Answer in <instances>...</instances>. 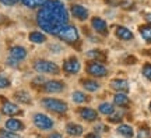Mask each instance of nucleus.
<instances>
[{"instance_id": "13", "label": "nucleus", "mask_w": 151, "mask_h": 138, "mask_svg": "<svg viewBox=\"0 0 151 138\" xmlns=\"http://www.w3.org/2000/svg\"><path fill=\"white\" fill-rule=\"evenodd\" d=\"M111 87L118 92H127L129 91V82L126 80H112L111 81Z\"/></svg>"}, {"instance_id": "20", "label": "nucleus", "mask_w": 151, "mask_h": 138, "mask_svg": "<svg viewBox=\"0 0 151 138\" xmlns=\"http://www.w3.org/2000/svg\"><path fill=\"white\" fill-rule=\"evenodd\" d=\"M28 38H29V41H31V42H34V43H43L45 41H46L45 34H42V32H38V31L31 32Z\"/></svg>"}, {"instance_id": "23", "label": "nucleus", "mask_w": 151, "mask_h": 138, "mask_svg": "<svg viewBox=\"0 0 151 138\" xmlns=\"http://www.w3.org/2000/svg\"><path fill=\"white\" fill-rule=\"evenodd\" d=\"M14 96H16L17 101L21 102V103H31V96L25 91H18V92L14 94Z\"/></svg>"}, {"instance_id": "12", "label": "nucleus", "mask_w": 151, "mask_h": 138, "mask_svg": "<svg viewBox=\"0 0 151 138\" xmlns=\"http://www.w3.org/2000/svg\"><path fill=\"white\" fill-rule=\"evenodd\" d=\"M80 116L81 119H84L87 122H94V120H97V112L94 109H90V107H81Z\"/></svg>"}, {"instance_id": "29", "label": "nucleus", "mask_w": 151, "mask_h": 138, "mask_svg": "<svg viewBox=\"0 0 151 138\" xmlns=\"http://www.w3.org/2000/svg\"><path fill=\"white\" fill-rule=\"evenodd\" d=\"M143 74L146 78L151 80V64H146L144 67H143Z\"/></svg>"}, {"instance_id": "3", "label": "nucleus", "mask_w": 151, "mask_h": 138, "mask_svg": "<svg viewBox=\"0 0 151 138\" xmlns=\"http://www.w3.org/2000/svg\"><path fill=\"white\" fill-rule=\"evenodd\" d=\"M34 69L42 74H58L59 73V67L49 60H37L34 63Z\"/></svg>"}, {"instance_id": "36", "label": "nucleus", "mask_w": 151, "mask_h": 138, "mask_svg": "<svg viewBox=\"0 0 151 138\" xmlns=\"http://www.w3.org/2000/svg\"><path fill=\"white\" fill-rule=\"evenodd\" d=\"M146 20L148 22H150V25H151V13H148V14H146Z\"/></svg>"}, {"instance_id": "33", "label": "nucleus", "mask_w": 151, "mask_h": 138, "mask_svg": "<svg viewBox=\"0 0 151 138\" xmlns=\"http://www.w3.org/2000/svg\"><path fill=\"white\" fill-rule=\"evenodd\" d=\"M7 63L10 64V66H14V67H16L17 66V63H18V61H17V60H14V59H9V60H7Z\"/></svg>"}, {"instance_id": "34", "label": "nucleus", "mask_w": 151, "mask_h": 138, "mask_svg": "<svg viewBox=\"0 0 151 138\" xmlns=\"http://www.w3.org/2000/svg\"><path fill=\"white\" fill-rule=\"evenodd\" d=\"M86 138H101V137H99L97 133H91V134H87Z\"/></svg>"}, {"instance_id": "24", "label": "nucleus", "mask_w": 151, "mask_h": 138, "mask_svg": "<svg viewBox=\"0 0 151 138\" xmlns=\"http://www.w3.org/2000/svg\"><path fill=\"white\" fill-rule=\"evenodd\" d=\"M49 0H21V3L24 6H27L29 9H34V7H42L45 3H48Z\"/></svg>"}, {"instance_id": "31", "label": "nucleus", "mask_w": 151, "mask_h": 138, "mask_svg": "<svg viewBox=\"0 0 151 138\" xmlns=\"http://www.w3.org/2000/svg\"><path fill=\"white\" fill-rule=\"evenodd\" d=\"M148 137H150V134H148L147 130H140L139 131V138H148Z\"/></svg>"}, {"instance_id": "4", "label": "nucleus", "mask_w": 151, "mask_h": 138, "mask_svg": "<svg viewBox=\"0 0 151 138\" xmlns=\"http://www.w3.org/2000/svg\"><path fill=\"white\" fill-rule=\"evenodd\" d=\"M42 105L48 110L56 112V113H66L67 112V103L59 99H53V98H46L42 101Z\"/></svg>"}, {"instance_id": "11", "label": "nucleus", "mask_w": 151, "mask_h": 138, "mask_svg": "<svg viewBox=\"0 0 151 138\" xmlns=\"http://www.w3.org/2000/svg\"><path fill=\"white\" fill-rule=\"evenodd\" d=\"M1 112H3V114H7V116H14V114L20 113V109L13 102H4L1 106Z\"/></svg>"}, {"instance_id": "38", "label": "nucleus", "mask_w": 151, "mask_h": 138, "mask_svg": "<svg viewBox=\"0 0 151 138\" xmlns=\"http://www.w3.org/2000/svg\"><path fill=\"white\" fill-rule=\"evenodd\" d=\"M1 138H3V137H1Z\"/></svg>"}, {"instance_id": "16", "label": "nucleus", "mask_w": 151, "mask_h": 138, "mask_svg": "<svg viewBox=\"0 0 151 138\" xmlns=\"http://www.w3.org/2000/svg\"><path fill=\"white\" fill-rule=\"evenodd\" d=\"M91 24H92V28L97 32H99V34H106V22L104 21L102 18L95 17V18H92Z\"/></svg>"}, {"instance_id": "5", "label": "nucleus", "mask_w": 151, "mask_h": 138, "mask_svg": "<svg viewBox=\"0 0 151 138\" xmlns=\"http://www.w3.org/2000/svg\"><path fill=\"white\" fill-rule=\"evenodd\" d=\"M34 124H35L39 130H50V128L53 127L52 119L48 117L46 114H42V113H37V114L34 116Z\"/></svg>"}, {"instance_id": "17", "label": "nucleus", "mask_w": 151, "mask_h": 138, "mask_svg": "<svg viewBox=\"0 0 151 138\" xmlns=\"http://www.w3.org/2000/svg\"><path fill=\"white\" fill-rule=\"evenodd\" d=\"M116 36L122 41H130V39H133V34L126 27H118L116 28Z\"/></svg>"}, {"instance_id": "35", "label": "nucleus", "mask_w": 151, "mask_h": 138, "mask_svg": "<svg viewBox=\"0 0 151 138\" xmlns=\"http://www.w3.org/2000/svg\"><path fill=\"white\" fill-rule=\"evenodd\" d=\"M49 138H62V135H60L59 133H53V134L49 135Z\"/></svg>"}, {"instance_id": "1", "label": "nucleus", "mask_w": 151, "mask_h": 138, "mask_svg": "<svg viewBox=\"0 0 151 138\" xmlns=\"http://www.w3.org/2000/svg\"><path fill=\"white\" fill-rule=\"evenodd\" d=\"M37 22L45 32L58 35V32L69 22V14L65 4L59 0H49L38 11Z\"/></svg>"}, {"instance_id": "25", "label": "nucleus", "mask_w": 151, "mask_h": 138, "mask_svg": "<svg viewBox=\"0 0 151 138\" xmlns=\"http://www.w3.org/2000/svg\"><path fill=\"white\" fill-rule=\"evenodd\" d=\"M83 87H84L87 91H90V92H95V91L99 88V84H98L97 81L86 80V81H83Z\"/></svg>"}, {"instance_id": "37", "label": "nucleus", "mask_w": 151, "mask_h": 138, "mask_svg": "<svg viewBox=\"0 0 151 138\" xmlns=\"http://www.w3.org/2000/svg\"><path fill=\"white\" fill-rule=\"evenodd\" d=\"M150 109H151V103H150Z\"/></svg>"}, {"instance_id": "26", "label": "nucleus", "mask_w": 151, "mask_h": 138, "mask_svg": "<svg viewBox=\"0 0 151 138\" xmlns=\"http://www.w3.org/2000/svg\"><path fill=\"white\" fill-rule=\"evenodd\" d=\"M71 98H73V101L77 102V103H83V102H86V99H87L86 94H84V92H80V91H76V92H73Z\"/></svg>"}, {"instance_id": "27", "label": "nucleus", "mask_w": 151, "mask_h": 138, "mask_svg": "<svg viewBox=\"0 0 151 138\" xmlns=\"http://www.w3.org/2000/svg\"><path fill=\"white\" fill-rule=\"evenodd\" d=\"M88 57L97 59V61L98 60L104 61V60H105V54H104L101 50H90V52H88Z\"/></svg>"}, {"instance_id": "9", "label": "nucleus", "mask_w": 151, "mask_h": 138, "mask_svg": "<svg viewBox=\"0 0 151 138\" xmlns=\"http://www.w3.org/2000/svg\"><path fill=\"white\" fill-rule=\"evenodd\" d=\"M10 57L17 60V61H21V60L27 57V50L22 46H13L10 49Z\"/></svg>"}, {"instance_id": "8", "label": "nucleus", "mask_w": 151, "mask_h": 138, "mask_svg": "<svg viewBox=\"0 0 151 138\" xmlns=\"http://www.w3.org/2000/svg\"><path fill=\"white\" fill-rule=\"evenodd\" d=\"M63 70H65L67 74H76V73H78V70H80L78 60L76 57H71L69 60H66L65 64H63Z\"/></svg>"}, {"instance_id": "14", "label": "nucleus", "mask_w": 151, "mask_h": 138, "mask_svg": "<svg viewBox=\"0 0 151 138\" xmlns=\"http://www.w3.org/2000/svg\"><path fill=\"white\" fill-rule=\"evenodd\" d=\"M6 127L9 131H21L22 128H24V124H22L20 120H17V119H9L7 122H6Z\"/></svg>"}, {"instance_id": "7", "label": "nucleus", "mask_w": 151, "mask_h": 138, "mask_svg": "<svg viewBox=\"0 0 151 138\" xmlns=\"http://www.w3.org/2000/svg\"><path fill=\"white\" fill-rule=\"evenodd\" d=\"M65 88V84L62 81H46L43 84V89L46 92H50V94H58V92H62Z\"/></svg>"}, {"instance_id": "22", "label": "nucleus", "mask_w": 151, "mask_h": 138, "mask_svg": "<svg viewBox=\"0 0 151 138\" xmlns=\"http://www.w3.org/2000/svg\"><path fill=\"white\" fill-rule=\"evenodd\" d=\"M99 112L105 114V116H111L113 114V112H115V107H113L112 103H108V102H104L99 105Z\"/></svg>"}, {"instance_id": "30", "label": "nucleus", "mask_w": 151, "mask_h": 138, "mask_svg": "<svg viewBox=\"0 0 151 138\" xmlns=\"http://www.w3.org/2000/svg\"><path fill=\"white\" fill-rule=\"evenodd\" d=\"M9 85H10V81L7 80L6 77L0 75V88H7Z\"/></svg>"}, {"instance_id": "28", "label": "nucleus", "mask_w": 151, "mask_h": 138, "mask_svg": "<svg viewBox=\"0 0 151 138\" xmlns=\"http://www.w3.org/2000/svg\"><path fill=\"white\" fill-rule=\"evenodd\" d=\"M0 134L3 135V138H20V135L18 134H16L14 131H0Z\"/></svg>"}, {"instance_id": "6", "label": "nucleus", "mask_w": 151, "mask_h": 138, "mask_svg": "<svg viewBox=\"0 0 151 138\" xmlns=\"http://www.w3.org/2000/svg\"><path fill=\"white\" fill-rule=\"evenodd\" d=\"M87 71L91 75H94V77H105V75L108 74L106 67H105L104 64H101L99 61H92V63H90L88 67H87Z\"/></svg>"}, {"instance_id": "18", "label": "nucleus", "mask_w": 151, "mask_h": 138, "mask_svg": "<svg viewBox=\"0 0 151 138\" xmlns=\"http://www.w3.org/2000/svg\"><path fill=\"white\" fill-rule=\"evenodd\" d=\"M113 102L118 106H127L129 105V96L123 94V92H118L116 95L113 96Z\"/></svg>"}, {"instance_id": "2", "label": "nucleus", "mask_w": 151, "mask_h": 138, "mask_svg": "<svg viewBox=\"0 0 151 138\" xmlns=\"http://www.w3.org/2000/svg\"><path fill=\"white\" fill-rule=\"evenodd\" d=\"M56 36H59L62 41H65L67 43H76L78 41L80 35H78V31H77L76 27H73V25H65L58 32Z\"/></svg>"}, {"instance_id": "10", "label": "nucleus", "mask_w": 151, "mask_h": 138, "mask_svg": "<svg viewBox=\"0 0 151 138\" xmlns=\"http://www.w3.org/2000/svg\"><path fill=\"white\" fill-rule=\"evenodd\" d=\"M71 14L76 17V18H78V20H87V17H88V10H87L86 7H83L81 4H74L71 6Z\"/></svg>"}, {"instance_id": "32", "label": "nucleus", "mask_w": 151, "mask_h": 138, "mask_svg": "<svg viewBox=\"0 0 151 138\" xmlns=\"http://www.w3.org/2000/svg\"><path fill=\"white\" fill-rule=\"evenodd\" d=\"M18 0H0V3H3V4H7V6H13L16 4Z\"/></svg>"}, {"instance_id": "15", "label": "nucleus", "mask_w": 151, "mask_h": 138, "mask_svg": "<svg viewBox=\"0 0 151 138\" xmlns=\"http://www.w3.org/2000/svg\"><path fill=\"white\" fill-rule=\"evenodd\" d=\"M66 131L71 137H78V135L83 134V127H81L80 124H76V123H69L66 126Z\"/></svg>"}, {"instance_id": "21", "label": "nucleus", "mask_w": 151, "mask_h": 138, "mask_svg": "<svg viewBox=\"0 0 151 138\" xmlns=\"http://www.w3.org/2000/svg\"><path fill=\"white\" fill-rule=\"evenodd\" d=\"M118 133L126 138H132L133 137V128L127 126V124H120L118 127Z\"/></svg>"}, {"instance_id": "19", "label": "nucleus", "mask_w": 151, "mask_h": 138, "mask_svg": "<svg viewBox=\"0 0 151 138\" xmlns=\"http://www.w3.org/2000/svg\"><path fill=\"white\" fill-rule=\"evenodd\" d=\"M139 31H140V35L143 36V39H144L146 42H151V25L150 24L140 25V27H139Z\"/></svg>"}]
</instances>
